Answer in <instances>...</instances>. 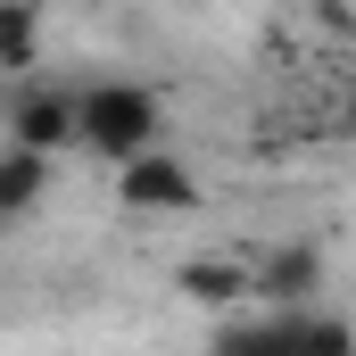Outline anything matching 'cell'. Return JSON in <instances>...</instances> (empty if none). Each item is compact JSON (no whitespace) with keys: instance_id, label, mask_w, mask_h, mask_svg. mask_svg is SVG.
Listing matches in <instances>:
<instances>
[{"instance_id":"cell-4","label":"cell","mask_w":356,"mask_h":356,"mask_svg":"<svg viewBox=\"0 0 356 356\" xmlns=\"http://www.w3.org/2000/svg\"><path fill=\"white\" fill-rule=\"evenodd\" d=\"M8 141L33 158H58L75 141V91H17L8 99Z\"/></svg>"},{"instance_id":"cell-6","label":"cell","mask_w":356,"mask_h":356,"mask_svg":"<svg viewBox=\"0 0 356 356\" xmlns=\"http://www.w3.org/2000/svg\"><path fill=\"white\" fill-rule=\"evenodd\" d=\"M315 282H323V257H315L307 241H298V249H273L266 266H257V290L282 298V307H307V298H315Z\"/></svg>"},{"instance_id":"cell-8","label":"cell","mask_w":356,"mask_h":356,"mask_svg":"<svg viewBox=\"0 0 356 356\" xmlns=\"http://www.w3.org/2000/svg\"><path fill=\"white\" fill-rule=\"evenodd\" d=\"M182 290H191V298H207V307H224V298L257 290V273L232 266V257H191V266H182Z\"/></svg>"},{"instance_id":"cell-1","label":"cell","mask_w":356,"mask_h":356,"mask_svg":"<svg viewBox=\"0 0 356 356\" xmlns=\"http://www.w3.org/2000/svg\"><path fill=\"white\" fill-rule=\"evenodd\" d=\"M75 141H83L91 158H108V166L124 175L133 158L166 149V99H158L149 83H124V75L83 83V91H75Z\"/></svg>"},{"instance_id":"cell-5","label":"cell","mask_w":356,"mask_h":356,"mask_svg":"<svg viewBox=\"0 0 356 356\" xmlns=\"http://www.w3.org/2000/svg\"><path fill=\"white\" fill-rule=\"evenodd\" d=\"M42 199H50V158H33V149L0 141V224H25Z\"/></svg>"},{"instance_id":"cell-2","label":"cell","mask_w":356,"mask_h":356,"mask_svg":"<svg viewBox=\"0 0 356 356\" xmlns=\"http://www.w3.org/2000/svg\"><path fill=\"white\" fill-rule=\"evenodd\" d=\"M207 356H356V332L340 315L282 307V315H257V323H224Z\"/></svg>"},{"instance_id":"cell-7","label":"cell","mask_w":356,"mask_h":356,"mask_svg":"<svg viewBox=\"0 0 356 356\" xmlns=\"http://www.w3.org/2000/svg\"><path fill=\"white\" fill-rule=\"evenodd\" d=\"M33 58H42V8L0 0V75H25Z\"/></svg>"},{"instance_id":"cell-3","label":"cell","mask_w":356,"mask_h":356,"mask_svg":"<svg viewBox=\"0 0 356 356\" xmlns=\"http://www.w3.org/2000/svg\"><path fill=\"white\" fill-rule=\"evenodd\" d=\"M116 199H124L133 216H191V207H199V175L182 166L175 149H149V158H133V166L116 175Z\"/></svg>"}]
</instances>
